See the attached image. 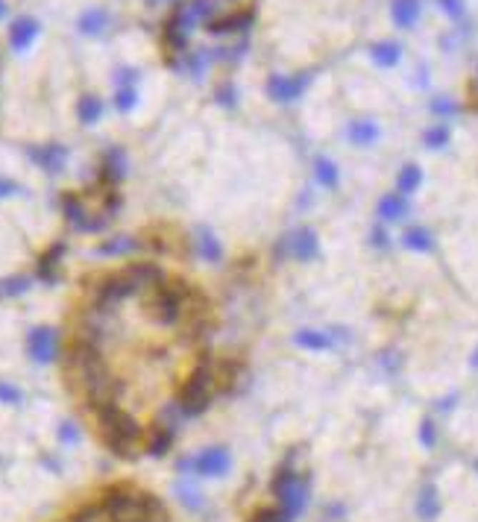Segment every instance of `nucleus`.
<instances>
[{
    "label": "nucleus",
    "instance_id": "a211bd4d",
    "mask_svg": "<svg viewBox=\"0 0 478 522\" xmlns=\"http://www.w3.org/2000/svg\"><path fill=\"white\" fill-rule=\"evenodd\" d=\"M164 41H167V47H174V50H182L185 47V30H182V12H176L171 21L164 24Z\"/></svg>",
    "mask_w": 478,
    "mask_h": 522
},
{
    "label": "nucleus",
    "instance_id": "393cba45",
    "mask_svg": "<svg viewBox=\"0 0 478 522\" xmlns=\"http://www.w3.org/2000/svg\"><path fill=\"white\" fill-rule=\"evenodd\" d=\"M74 522H111V516H109V511L103 505H89V508H82L74 516Z\"/></svg>",
    "mask_w": 478,
    "mask_h": 522
},
{
    "label": "nucleus",
    "instance_id": "423d86ee",
    "mask_svg": "<svg viewBox=\"0 0 478 522\" xmlns=\"http://www.w3.org/2000/svg\"><path fill=\"white\" fill-rule=\"evenodd\" d=\"M279 499H282V513L288 519L299 516L305 511V502H308V487H305V481L297 478L294 484H288L282 493H279Z\"/></svg>",
    "mask_w": 478,
    "mask_h": 522
},
{
    "label": "nucleus",
    "instance_id": "0eeeda50",
    "mask_svg": "<svg viewBox=\"0 0 478 522\" xmlns=\"http://www.w3.org/2000/svg\"><path fill=\"white\" fill-rule=\"evenodd\" d=\"M30 355H33L36 361H41V364L53 361V355H56V335L50 332V328H36V332L30 335Z\"/></svg>",
    "mask_w": 478,
    "mask_h": 522
},
{
    "label": "nucleus",
    "instance_id": "473e14b6",
    "mask_svg": "<svg viewBox=\"0 0 478 522\" xmlns=\"http://www.w3.org/2000/svg\"><path fill=\"white\" fill-rule=\"evenodd\" d=\"M211 4H203V0H196V4L191 6V12H188V18H211Z\"/></svg>",
    "mask_w": 478,
    "mask_h": 522
},
{
    "label": "nucleus",
    "instance_id": "7c9ffc66",
    "mask_svg": "<svg viewBox=\"0 0 478 522\" xmlns=\"http://www.w3.org/2000/svg\"><path fill=\"white\" fill-rule=\"evenodd\" d=\"M252 522H291V519L282 511H270L267 508V511H259L256 516H252Z\"/></svg>",
    "mask_w": 478,
    "mask_h": 522
},
{
    "label": "nucleus",
    "instance_id": "a19ab883",
    "mask_svg": "<svg viewBox=\"0 0 478 522\" xmlns=\"http://www.w3.org/2000/svg\"><path fill=\"white\" fill-rule=\"evenodd\" d=\"M4 15H6V4H4V0H0V18H4Z\"/></svg>",
    "mask_w": 478,
    "mask_h": 522
},
{
    "label": "nucleus",
    "instance_id": "c756f323",
    "mask_svg": "<svg viewBox=\"0 0 478 522\" xmlns=\"http://www.w3.org/2000/svg\"><path fill=\"white\" fill-rule=\"evenodd\" d=\"M115 106L121 109V112H129V109L135 106V91L132 89H121L118 97H115Z\"/></svg>",
    "mask_w": 478,
    "mask_h": 522
},
{
    "label": "nucleus",
    "instance_id": "20e7f679",
    "mask_svg": "<svg viewBox=\"0 0 478 522\" xmlns=\"http://www.w3.org/2000/svg\"><path fill=\"white\" fill-rule=\"evenodd\" d=\"M191 293V288H185L182 282H174V285H156L153 288V296H150V306H153V314L161 320V323H176L179 317H185V296Z\"/></svg>",
    "mask_w": 478,
    "mask_h": 522
},
{
    "label": "nucleus",
    "instance_id": "aec40b11",
    "mask_svg": "<svg viewBox=\"0 0 478 522\" xmlns=\"http://www.w3.org/2000/svg\"><path fill=\"white\" fill-rule=\"evenodd\" d=\"M76 112H79V121H82V124H94V121H100V115H103V103H100L97 97L89 94V97L79 100Z\"/></svg>",
    "mask_w": 478,
    "mask_h": 522
},
{
    "label": "nucleus",
    "instance_id": "79ce46f5",
    "mask_svg": "<svg viewBox=\"0 0 478 522\" xmlns=\"http://www.w3.org/2000/svg\"><path fill=\"white\" fill-rule=\"evenodd\" d=\"M475 470H478V463H475Z\"/></svg>",
    "mask_w": 478,
    "mask_h": 522
},
{
    "label": "nucleus",
    "instance_id": "f257e3e1",
    "mask_svg": "<svg viewBox=\"0 0 478 522\" xmlns=\"http://www.w3.org/2000/svg\"><path fill=\"white\" fill-rule=\"evenodd\" d=\"M97 417H100L106 443L111 446V452L121 455V458H132L138 452V443H141V426H138L129 414H124L118 405L97 408Z\"/></svg>",
    "mask_w": 478,
    "mask_h": 522
},
{
    "label": "nucleus",
    "instance_id": "1a4fd4ad",
    "mask_svg": "<svg viewBox=\"0 0 478 522\" xmlns=\"http://www.w3.org/2000/svg\"><path fill=\"white\" fill-rule=\"evenodd\" d=\"M194 466L203 476H223V473H226V466H229V455L223 449H209V452H203L200 458L194 461Z\"/></svg>",
    "mask_w": 478,
    "mask_h": 522
},
{
    "label": "nucleus",
    "instance_id": "5701e85b",
    "mask_svg": "<svg viewBox=\"0 0 478 522\" xmlns=\"http://www.w3.org/2000/svg\"><path fill=\"white\" fill-rule=\"evenodd\" d=\"M171 443H174V431H171V428H159V431L150 437L147 452H150V455H164L167 449H171Z\"/></svg>",
    "mask_w": 478,
    "mask_h": 522
},
{
    "label": "nucleus",
    "instance_id": "9d476101",
    "mask_svg": "<svg viewBox=\"0 0 478 522\" xmlns=\"http://www.w3.org/2000/svg\"><path fill=\"white\" fill-rule=\"evenodd\" d=\"M36 36H39V24H36L33 18H18V21L12 24V30H9V41H12L15 50L30 47Z\"/></svg>",
    "mask_w": 478,
    "mask_h": 522
},
{
    "label": "nucleus",
    "instance_id": "f704fd0d",
    "mask_svg": "<svg viewBox=\"0 0 478 522\" xmlns=\"http://www.w3.org/2000/svg\"><path fill=\"white\" fill-rule=\"evenodd\" d=\"M18 399H21V393L12 388V384H0V402H9V405H12V402H18Z\"/></svg>",
    "mask_w": 478,
    "mask_h": 522
},
{
    "label": "nucleus",
    "instance_id": "39448f33",
    "mask_svg": "<svg viewBox=\"0 0 478 522\" xmlns=\"http://www.w3.org/2000/svg\"><path fill=\"white\" fill-rule=\"evenodd\" d=\"M121 276L126 279L129 285V293H138V291H153L156 285H161V270L150 261H138V264H129L126 270H121Z\"/></svg>",
    "mask_w": 478,
    "mask_h": 522
},
{
    "label": "nucleus",
    "instance_id": "ddd939ff",
    "mask_svg": "<svg viewBox=\"0 0 478 522\" xmlns=\"http://www.w3.org/2000/svg\"><path fill=\"white\" fill-rule=\"evenodd\" d=\"M33 159L41 164V168H47V171H59L62 164H65V159H68V153L59 144H50L44 150H33Z\"/></svg>",
    "mask_w": 478,
    "mask_h": 522
},
{
    "label": "nucleus",
    "instance_id": "4be33fe9",
    "mask_svg": "<svg viewBox=\"0 0 478 522\" xmlns=\"http://www.w3.org/2000/svg\"><path fill=\"white\" fill-rule=\"evenodd\" d=\"M405 246L417 253H429L432 250V235L426 229H408L405 232Z\"/></svg>",
    "mask_w": 478,
    "mask_h": 522
},
{
    "label": "nucleus",
    "instance_id": "9b49d317",
    "mask_svg": "<svg viewBox=\"0 0 478 522\" xmlns=\"http://www.w3.org/2000/svg\"><path fill=\"white\" fill-rule=\"evenodd\" d=\"M291 253H294L299 261L314 259V256H317V238H314V232H312V229L297 232V235L291 238Z\"/></svg>",
    "mask_w": 478,
    "mask_h": 522
},
{
    "label": "nucleus",
    "instance_id": "cd10ccee",
    "mask_svg": "<svg viewBox=\"0 0 478 522\" xmlns=\"http://www.w3.org/2000/svg\"><path fill=\"white\" fill-rule=\"evenodd\" d=\"M449 141V129L446 126H432L429 132H426V144L429 147H443Z\"/></svg>",
    "mask_w": 478,
    "mask_h": 522
},
{
    "label": "nucleus",
    "instance_id": "72a5a7b5",
    "mask_svg": "<svg viewBox=\"0 0 478 522\" xmlns=\"http://www.w3.org/2000/svg\"><path fill=\"white\" fill-rule=\"evenodd\" d=\"M419 441H423V446H434V423L426 420L423 428H419Z\"/></svg>",
    "mask_w": 478,
    "mask_h": 522
},
{
    "label": "nucleus",
    "instance_id": "dca6fc26",
    "mask_svg": "<svg viewBox=\"0 0 478 522\" xmlns=\"http://www.w3.org/2000/svg\"><path fill=\"white\" fill-rule=\"evenodd\" d=\"M349 139H352V144L367 147V144H373V141L379 139V129H376V124H370V121H355V124L349 126Z\"/></svg>",
    "mask_w": 478,
    "mask_h": 522
},
{
    "label": "nucleus",
    "instance_id": "412c9836",
    "mask_svg": "<svg viewBox=\"0 0 478 522\" xmlns=\"http://www.w3.org/2000/svg\"><path fill=\"white\" fill-rule=\"evenodd\" d=\"M379 214L384 217V221H397V217L405 214V200L399 194H387L382 203H379Z\"/></svg>",
    "mask_w": 478,
    "mask_h": 522
},
{
    "label": "nucleus",
    "instance_id": "2f4dec72",
    "mask_svg": "<svg viewBox=\"0 0 478 522\" xmlns=\"http://www.w3.org/2000/svg\"><path fill=\"white\" fill-rule=\"evenodd\" d=\"M129 246H135V241H132V238L111 241V244H103V253H124V250H129Z\"/></svg>",
    "mask_w": 478,
    "mask_h": 522
},
{
    "label": "nucleus",
    "instance_id": "b1692460",
    "mask_svg": "<svg viewBox=\"0 0 478 522\" xmlns=\"http://www.w3.org/2000/svg\"><path fill=\"white\" fill-rule=\"evenodd\" d=\"M297 343H299V346H305V349H317V352H320V349H329V343H332V341H329L326 335L312 332V328H308V332H299V335H297Z\"/></svg>",
    "mask_w": 478,
    "mask_h": 522
},
{
    "label": "nucleus",
    "instance_id": "f03ea898",
    "mask_svg": "<svg viewBox=\"0 0 478 522\" xmlns=\"http://www.w3.org/2000/svg\"><path fill=\"white\" fill-rule=\"evenodd\" d=\"M103 508L109 511L111 522H147L153 513H161V505L153 496L138 490H124V487L109 490Z\"/></svg>",
    "mask_w": 478,
    "mask_h": 522
},
{
    "label": "nucleus",
    "instance_id": "bb28decb",
    "mask_svg": "<svg viewBox=\"0 0 478 522\" xmlns=\"http://www.w3.org/2000/svg\"><path fill=\"white\" fill-rule=\"evenodd\" d=\"M317 179H320V185H326V188H334V185H337V168H334L329 159H320V161H317Z\"/></svg>",
    "mask_w": 478,
    "mask_h": 522
},
{
    "label": "nucleus",
    "instance_id": "58836bf2",
    "mask_svg": "<svg viewBox=\"0 0 478 522\" xmlns=\"http://www.w3.org/2000/svg\"><path fill=\"white\" fill-rule=\"evenodd\" d=\"M12 191H15V185H12V182H0V197L12 194Z\"/></svg>",
    "mask_w": 478,
    "mask_h": 522
},
{
    "label": "nucleus",
    "instance_id": "6ab92c4d",
    "mask_svg": "<svg viewBox=\"0 0 478 522\" xmlns=\"http://www.w3.org/2000/svg\"><path fill=\"white\" fill-rule=\"evenodd\" d=\"M373 62L382 65V68H393V65L399 62V44H393V41L376 44L373 47Z\"/></svg>",
    "mask_w": 478,
    "mask_h": 522
},
{
    "label": "nucleus",
    "instance_id": "2eb2a0df",
    "mask_svg": "<svg viewBox=\"0 0 478 522\" xmlns=\"http://www.w3.org/2000/svg\"><path fill=\"white\" fill-rule=\"evenodd\" d=\"M417 513L423 516L426 522L437 519L440 502H437V490H434V487H423V493H419V499H417Z\"/></svg>",
    "mask_w": 478,
    "mask_h": 522
},
{
    "label": "nucleus",
    "instance_id": "e433bc0d",
    "mask_svg": "<svg viewBox=\"0 0 478 522\" xmlns=\"http://www.w3.org/2000/svg\"><path fill=\"white\" fill-rule=\"evenodd\" d=\"M440 6L452 15V18H461V12H464V6H461V0H440Z\"/></svg>",
    "mask_w": 478,
    "mask_h": 522
},
{
    "label": "nucleus",
    "instance_id": "4c0bfd02",
    "mask_svg": "<svg viewBox=\"0 0 478 522\" xmlns=\"http://www.w3.org/2000/svg\"><path fill=\"white\" fill-rule=\"evenodd\" d=\"M62 441H68V443H71V441H76V428H74L71 423H68V426H62Z\"/></svg>",
    "mask_w": 478,
    "mask_h": 522
},
{
    "label": "nucleus",
    "instance_id": "a878e982",
    "mask_svg": "<svg viewBox=\"0 0 478 522\" xmlns=\"http://www.w3.org/2000/svg\"><path fill=\"white\" fill-rule=\"evenodd\" d=\"M103 24H106V15H103L100 9H94V12H86V15H82V21H79V30L94 36V33H100V30H103Z\"/></svg>",
    "mask_w": 478,
    "mask_h": 522
},
{
    "label": "nucleus",
    "instance_id": "4468645a",
    "mask_svg": "<svg viewBox=\"0 0 478 522\" xmlns=\"http://www.w3.org/2000/svg\"><path fill=\"white\" fill-rule=\"evenodd\" d=\"M419 18V0H393V21L399 26H414V21Z\"/></svg>",
    "mask_w": 478,
    "mask_h": 522
},
{
    "label": "nucleus",
    "instance_id": "c85d7f7f",
    "mask_svg": "<svg viewBox=\"0 0 478 522\" xmlns=\"http://www.w3.org/2000/svg\"><path fill=\"white\" fill-rule=\"evenodd\" d=\"M200 250H203V256H206L209 261H217V259H220V246H217V241H214L211 235H203V238H200Z\"/></svg>",
    "mask_w": 478,
    "mask_h": 522
},
{
    "label": "nucleus",
    "instance_id": "6e6552de",
    "mask_svg": "<svg viewBox=\"0 0 478 522\" xmlns=\"http://www.w3.org/2000/svg\"><path fill=\"white\" fill-rule=\"evenodd\" d=\"M267 89H270V94H273L276 100L288 103V100H294V97H299V94H302V89H305V76H299V79H288V76H270Z\"/></svg>",
    "mask_w": 478,
    "mask_h": 522
},
{
    "label": "nucleus",
    "instance_id": "f3484780",
    "mask_svg": "<svg viewBox=\"0 0 478 522\" xmlns=\"http://www.w3.org/2000/svg\"><path fill=\"white\" fill-rule=\"evenodd\" d=\"M419 182H423V171H419L417 164H405V168L399 171L397 188H399V194H414V191L419 188Z\"/></svg>",
    "mask_w": 478,
    "mask_h": 522
},
{
    "label": "nucleus",
    "instance_id": "f8f14e48",
    "mask_svg": "<svg viewBox=\"0 0 478 522\" xmlns=\"http://www.w3.org/2000/svg\"><path fill=\"white\" fill-rule=\"evenodd\" d=\"M249 24H252V12L249 9H241V12H232L226 18L211 21L209 30L211 33H232V30H244V26H249Z\"/></svg>",
    "mask_w": 478,
    "mask_h": 522
},
{
    "label": "nucleus",
    "instance_id": "c9c22d12",
    "mask_svg": "<svg viewBox=\"0 0 478 522\" xmlns=\"http://www.w3.org/2000/svg\"><path fill=\"white\" fill-rule=\"evenodd\" d=\"M432 109H434L437 115H455V112H458V106H455V103H449V100H434V106H432Z\"/></svg>",
    "mask_w": 478,
    "mask_h": 522
},
{
    "label": "nucleus",
    "instance_id": "7ed1b4c3",
    "mask_svg": "<svg viewBox=\"0 0 478 522\" xmlns=\"http://www.w3.org/2000/svg\"><path fill=\"white\" fill-rule=\"evenodd\" d=\"M211 388H214V378H211V370L206 361L196 364V370L191 373V378L185 381V388L179 393V405L185 414H203L211 402Z\"/></svg>",
    "mask_w": 478,
    "mask_h": 522
},
{
    "label": "nucleus",
    "instance_id": "ea45409f",
    "mask_svg": "<svg viewBox=\"0 0 478 522\" xmlns=\"http://www.w3.org/2000/svg\"><path fill=\"white\" fill-rule=\"evenodd\" d=\"M373 241L382 246V244H384V232H376V235H373Z\"/></svg>",
    "mask_w": 478,
    "mask_h": 522
}]
</instances>
